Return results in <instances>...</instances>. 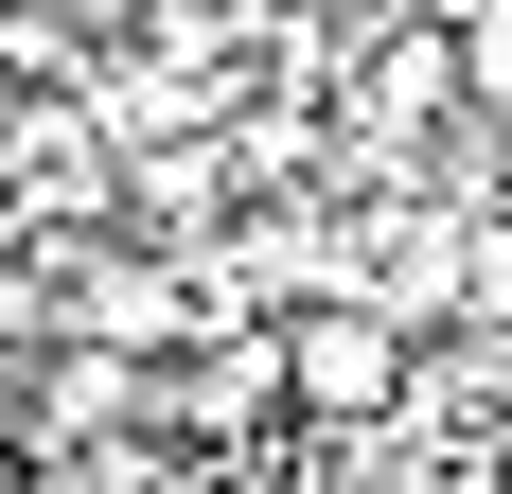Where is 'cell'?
<instances>
[{"mask_svg": "<svg viewBox=\"0 0 512 494\" xmlns=\"http://www.w3.org/2000/svg\"><path fill=\"white\" fill-rule=\"evenodd\" d=\"M460 71H477V106L512 124V0H460Z\"/></svg>", "mask_w": 512, "mask_h": 494, "instance_id": "7a4b0ae2", "label": "cell"}, {"mask_svg": "<svg viewBox=\"0 0 512 494\" xmlns=\"http://www.w3.org/2000/svg\"><path fill=\"white\" fill-rule=\"evenodd\" d=\"M407 371H424V318H389V300H301L283 318L301 424H407Z\"/></svg>", "mask_w": 512, "mask_h": 494, "instance_id": "6da1fadb", "label": "cell"}]
</instances>
